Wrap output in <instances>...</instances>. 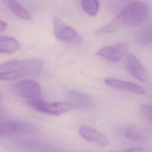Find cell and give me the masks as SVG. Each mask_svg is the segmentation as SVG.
I'll return each mask as SVG.
<instances>
[{
	"mask_svg": "<svg viewBox=\"0 0 152 152\" xmlns=\"http://www.w3.org/2000/svg\"><path fill=\"white\" fill-rule=\"evenodd\" d=\"M79 134L84 140L100 147H106L109 144L108 139L104 134L89 126H80Z\"/></svg>",
	"mask_w": 152,
	"mask_h": 152,
	"instance_id": "obj_9",
	"label": "cell"
},
{
	"mask_svg": "<svg viewBox=\"0 0 152 152\" xmlns=\"http://www.w3.org/2000/svg\"><path fill=\"white\" fill-rule=\"evenodd\" d=\"M4 2L15 15L24 20L31 19V14L18 2L13 0H5Z\"/></svg>",
	"mask_w": 152,
	"mask_h": 152,
	"instance_id": "obj_12",
	"label": "cell"
},
{
	"mask_svg": "<svg viewBox=\"0 0 152 152\" xmlns=\"http://www.w3.org/2000/svg\"><path fill=\"white\" fill-rule=\"evenodd\" d=\"M20 48V42L14 37L0 36V53H11L17 51Z\"/></svg>",
	"mask_w": 152,
	"mask_h": 152,
	"instance_id": "obj_11",
	"label": "cell"
},
{
	"mask_svg": "<svg viewBox=\"0 0 152 152\" xmlns=\"http://www.w3.org/2000/svg\"><path fill=\"white\" fill-rule=\"evenodd\" d=\"M68 103L77 109L88 110L94 106V102L92 98L87 94L77 91L72 90L69 91L67 94Z\"/></svg>",
	"mask_w": 152,
	"mask_h": 152,
	"instance_id": "obj_7",
	"label": "cell"
},
{
	"mask_svg": "<svg viewBox=\"0 0 152 152\" xmlns=\"http://www.w3.org/2000/svg\"><path fill=\"white\" fill-rule=\"evenodd\" d=\"M140 111L143 116L150 122L151 121L152 112L151 106L146 104H143L140 107Z\"/></svg>",
	"mask_w": 152,
	"mask_h": 152,
	"instance_id": "obj_16",
	"label": "cell"
},
{
	"mask_svg": "<svg viewBox=\"0 0 152 152\" xmlns=\"http://www.w3.org/2000/svg\"><path fill=\"white\" fill-rule=\"evenodd\" d=\"M81 6L88 15H95L99 11V2L97 0H83L81 1Z\"/></svg>",
	"mask_w": 152,
	"mask_h": 152,
	"instance_id": "obj_15",
	"label": "cell"
},
{
	"mask_svg": "<svg viewBox=\"0 0 152 152\" xmlns=\"http://www.w3.org/2000/svg\"><path fill=\"white\" fill-rule=\"evenodd\" d=\"M110 152H151L150 150L144 148H131L124 150H112Z\"/></svg>",
	"mask_w": 152,
	"mask_h": 152,
	"instance_id": "obj_17",
	"label": "cell"
},
{
	"mask_svg": "<svg viewBox=\"0 0 152 152\" xmlns=\"http://www.w3.org/2000/svg\"><path fill=\"white\" fill-rule=\"evenodd\" d=\"M149 13L150 8L146 3L142 1L131 2L125 6L110 23L99 29L97 34L113 33L124 26L138 25L146 20Z\"/></svg>",
	"mask_w": 152,
	"mask_h": 152,
	"instance_id": "obj_1",
	"label": "cell"
},
{
	"mask_svg": "<svg viewBox=\"0 0 152 152\" xmlns=\"http://www.w3.org/2000/svg\"><path fill=\"white\" fill-rule=\"evenodd\" d=\"M37 131L33 124L20 120H7L0 122V137L30 134Z\"/></svg>",
	"mask_w": 152,
	"mask_h": 152,
	"instance_id": "obj_2",
	"label": "cell"
},
{
	"mask_svg": "<svg viewBox=\"0 0 152 152\" xmlns=\"http://www.w3.org/2000/svg\"><path fill=\"white\" fill-rule=\"evenodd\" d=\"M151 37V25L150 24L140 30L135 36L137 42L144 45L150 44Z\"/></svg>",
	"mask_w": 152,
	"mask_h": 152,
	"instance_id": "obj_13",
	"label": "cell"
},
{
	"mask_svg": "<svg viewBox=\"0 0 152 152\" xmlns=\"http://www.w3.org/2000/svg\"><path fill=\"white\" fill-rule=\"evenodd\" d=\"M1 93H0V99H1Z\"/></svg>",
	"mask_w": 152,
	"mask_h": 152,
	"instance_id": "obj_19",
	"label": "cell"
},
{
	"mask_svg": "<svg viewBox=\"0 0 152 152\" xmlns=\"http://www.w3.org/2000/svg\"><path fill=\"white\" fill-rule=\"evenodd\" d=\"M7 27V23L5 21L0 20V33L5 30Z\"/></svg>",
	"mask_w": 152,
	"mask_h": 152,
	"instance_id": "obj_18",
	"label": "cell"
},
{
	"mask_svg": "<svg viewBox=\"0 0 152 152\" xmlns=\"http://www.w3.org/2000/svg\"><path fill=\"white\" fill-rule=\"evenodd\" d=\"M125 64L130 74L137 79L144 82L149 80L148 72L135 56L127 55L125 59Z\"/></svg>",
	"mask_w": 152,
	"mask_h": 152,
	"instance_id": "obj_8",
	"label": "cell"
},
{
	"mask_svg": "<svg viewBox=\"0 0 152 152\" xmlns=\"http://www.w3.org/2000/svg\"><path fill=\"white\" fill-rule=\"evenodd\" d=\"M53 27L55 36L60 40L72 45H77L82 42L79 33L58 17L53 18Z\"/></svg>",
	"mask_w": 152,
	"mask_h": 152,
	"instance_id": "obj_3",
	"label": "cell"
},
{
	"mask_svg": "<svg viewBox=\"0 0 152 152\" xmlns=\"http://www.w3.org/2000/svg\"><path fill=\"white\" fill-rule=\"evenodd\" d=\"M104 81L108 86L118 90H121L138 94H144L145 93V89L136 83L130 81L109 77L106 78Z\"/></svg>",
	"mask_w": 152,
	"mask_h": 152,
	"instance_id": "obj_10",
	"label": "cell"
},
{
	"mask_svg": "<svg viewBox=\"0 0 152 152\" xmlns=\"http://www.w3.org/2000/svg\"><path fill=\"white\" fill-rule=\"evenodd\" d=\"M128 49V45L126 43L121 42L103 47L96 52V55L109 61L118 62L126 53Z\"/></svg>",
	"mask_w": 152,
	"mask_h": 152,
	"instance_id": "obj_6",
	"label": "cell"
},
{
	"mask_svg": "<svg viewBox=\"0 0 152 152\" xmlns=\"http://www.w3.org/2000/svg\"><path fill=\"white\" fill-rule=\"evenodd\" d=\"M124 135L125 137L131 141H139L145 139V135L136 127L129 125L124 129Z\"/></svg>",
	"mask_w": 152,
	"mask_h": 152,
	"instance_id": "obj_14",
	"label": "cell"
},
{
	"mask_svg": "<svg viewBox=\"0 0 152 152\" xmlns=\"http://www.w3.org/2000/svg\"><path fill=\"white\" fill-rule=\"evenodd\" d=\"M28 105L40 112L50 115H61L69 110L72 107L68 102H47L39 98L28 100Z\"/></svg>",
	"mask_w": 152,
	"mask_h": 152,
	"instance_id": "obj_4",
	"label": "cell"
},
{
	"mask_svg": "<svg viewBox=\"0 0 152 152\" xmlns=\"http://www.w3.org/2000/svg\"><path fill=\"white\" fill-rule=\"evenodd\" d=\"M12 89L16 94L28 100L38 98L42 92L40 85L31 80H20L12 86Z\"/></svg>",
	"mask_w": 152,
	"mask_h": 152,
	"instance_id": "obj_5",
	"label": "cell"
}]
</instances>
